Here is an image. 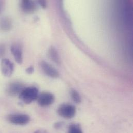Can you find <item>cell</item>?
<instances>
[{"mask_svg": "<svg viewBox=\"0 0 133 133\" xmlns=\"http://www.w3.org/2000/svg\"><path fill=\"white\" fill-rule=\"evenodd\" d=\"M38 96V90L35 87H26L19 94L20 99L24 103L29 104L37 99Z\"/></svg>", "mask_w": 133, "mask_h": 133, "instance_id": "obj_1", "label": "cell"}, {"mask_svg": "<svg viewBox=\"0 0 133 133\" xmlns=\"http://www.w3.org/2000/svg\"><path fill=\"white\" fill-rule=\"evenodd\" d=\"M57 112L59 115L62 118L70 119L75 117L76 110L74 106L69 104H64L59 106Z\"/></svg>", "mask_w": 133, "mask_h": 133, "instance_id": "obj_2", "label": "cell"}, {"mask_svg": "<svg viewBox=\"0 0 133 133\" xmlns=\"http://www.w3.org/2000/svg\"><path fill=\"white\" fill-rule=\"evenodd\" d=\"M7 120L14 124L24 125L29 122L30 117L25 114H10L7 116Z\"/></svg>", "mask_w": 133, "mask_h": 133, "instance_id": "obj_3", "label": "cell"}, {"mask_svg": "<svg viewBox=\"0 0 133 133\" xmlns=\"http://www.w3.org/2000/svg\"><path fill=\"white\" fill-rule=\"evenodd\" d=\"M24 88V84L22 82L14 81L10 83L8 85L6 88V92L9 95L11 96H15L18 95H19Z\"/></svg>", "mask_w": 133, "mask_h": 133, "instance_id": "obj_4", "label": "cell"}, {"mask_svg": "<svg viewBox=\"0 0 133 133\" xmlns=\"http://www.w3.org/2000/svg\"><path fill=\"white\" fill-rule=\"evenodd\" d=\"M37 100L39 105L42 107H46L53 104L55 101V96L50 92H44L38 95Z\"/></svg>", "mask_w": 133, "mask_h": 133, "instance_id": "obj_5", "label": "cell"}, {"mask_svg": "<svg viewBox=\"0 0 133 133\" xmlns=\"http://www.w3.org/2000/svg\"><path fill=\"white\" fill-rule=\"evenodd\" d=\"M40 65L44 72L49 77L57 78L59 77V72L54 67L45 61L40 62Z\"/></svg>", "mask_w": 133, "mask_h": 133, "instance_id": "obj_6", "label": "cell"}, {"mask_svg": "<svg viewBox=\"0 0 133 133\" xmlns=\"http://www.w3.org/2000/svg\"><path fill=\"white\" fill-rule=\"evenodd\" d=\"M20 6L21 10L25 13L32 14L35 12L37 7L36 3L31 0H22L20 2Z\"/></svg>", "mask_w": 133, "mask_h": 133, "instance_id": "obj_7", "label": "cell"}, {"mask_svg": "<svg viewBox=\"0 0 133 133\" xmlns=\"http://www.w3.org/2000/svg\"><path fill=\"white\" fill-rule=\"evenodd\" d=\"M14 64L8 59H3L1 63V70L2 74L6 77H10L14 71Z\"/></svg>", "mask_w": 133, "mask_h": 133, "instance_id": "obj_8", "label": "cell"}, {"mask_svg": "<svg viewBox=\"0 0 133 133\" xmlns=\"http://www.w3.org/2000/svg\"><path fill=\"white\" fill-rule=\"evenodd\" d=\"M11 51L16 62L21 64L23 62V53L21 45L18 43L13 44L11 46Z\"/></svg>", "mask_w": 133, "mask_h": 133, "instance_id": "obj_9", "label": "cell"}, {"mask_svg": "<svg viewBox=\"0 0 133 133\" xmlns=\"http://www.w3.org/2000/svg\"><path fill=\"white\" fill-rule=\"evenodd\" d=\"M12 26V20L9 17H3L0 19V31L2 32H8Z\"/></svg>", "mask_w": 133, "mask_h": 133, "instance_id": "obj_10", "label": "cell"}, {"mask_svg": "<svg viewBox=\"0 0 133 133\" xmlns=\"http://www.w3.org/2000/svg\"><path fill=\"white\" fill-rule=\"evenodd\" d=\"M48 56L50 59L58 65H60L61 63V58L59 52L57 49L54 47L49 48L48 51Z\"/></svg>", "mask_w": 133, "mask_h": 133, "instance_id": "obj_11", "label": "cell"}, {"mask_svg": "<svg viewBox=\"0 0 133 133\" xmlns=\"http://www.w3.org/2000/svg\"><path fill=\"white\" fill-rule=\"evenodd\" d=\"M67 133H83V132L79 124H72L69 125Z\"/></svg>", "mask_w": 133, "mask_h": 133, "instance_id": "obj_12", "label": "cell"}, {"mask_svg": "<svg viewBox=\"0 0 133 133\" xmlns=\"http://www.w3.org/2000/svg\"><path fill=\"white\" fill-rule=\"evenodd\" d=\"M70 95L73 101L75 103L77 104H79L81 103V98L80 95L76 90H72L70 92Z\"/></svg>", "mask_w": 133, "mask_h": 133, "instance_id": "obj_13", "label": "cell"}, {"mask_svg": "<svg viewBox=\"0 0 133 133\" xmlns=\"http://www.w3.org/2000/svg\"><path fill=\"white\" fill-rule=\"evenodd\" d=\"M6 52V46L3 43H0V59L2 58Z\"/></svg>", "mask_w": 133, "mask_h": 133, "instance_id": "obj_14", "label": "cell"}, {"mask_svg": "<svg viewBox=\"0 0 133 133\" xmlns=\"http://www.w3.org/2000/svg\"><path fill=\"white\" fill-rule=\"evenodd\" d=\"M38 3H39V4L40 5V6L43 8H46L47 7V2L46 1L44 0H39L38 1Z\"/></svg>", "mask_w": 133, "mask_h": 133, "instance_id": "obj_15", "label": "cell"}, {"mask_svg": "<svg viewBox=\"0 0 133 133\" xmlns=\"http://www.w3.org/2000/svg\"><path fill=\"white\" fill-rule=\"evenodd\" d=\"M34 69L33 66H31L29 67L26 68V72L29 74H31L34 72Z\"/></svg>", "mask_w": 133, "mask_h": 133, "instance_id": "obj_16", "label": "cell"}, {"mask_svg": "<svg viewBox=\"0 0 133 133\" xmlns=\"http://www.w3.org/2000/svg\"><path fill=\"white\" fill-rule=\"evenodd\" d=\"M62 125H63V123L62 122H57L55 124V128H56V129H60Z\"/></svg>", "mask_w": 133, "mask_h": 133, "instance_id": "obj_17", "label": "cell"}, {"mask_svg": "<svg viewBox=\"0 0 133 133\" xmlns=\"http://www.w3.org/2000/svg\"><path fill=\"white\" fill-rule=\"evenodd\" d=\"M5 2L3 1H0V13L3 11L4 7Z\"/></svg>", "mask_w": 133, "mask_h": 133, "instance_id": "obj_18", "label": "cell"}, {"mask_svg": "<svg viewBox=\"0 0 133 133\" xmlns=\"http://www.w3.org/2000/svg\"><path fill=\"white\" fill-rule=\"evenodd\" d=\"M47 133L45 131H44V130H38V131H37L36 132H35V133Z\"/></svg>", "mask_w": 133, "mask_h": 133, "instance_id": "obj_19", "label": "cell"}]
</instances>
